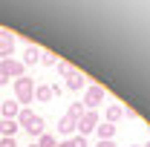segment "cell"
Masks as SVG:
<instances>
[{
  "label": "cell",
  "mask_w": 150,
  "mask_h": 147,
  "mask_svg": "<svg viewBox=\"0 0 150 147\" xmlns=\"http://www.w3.org/2000/svg\"><path fill=\"white\" fill-rule=\"evenodd\" d=\"M12 92H15V101H18L20 107H29L35 101V81L23 75L18 81H12Z\"/></svg>",
  "instance_id": "1"
},
{
  "label": "cell",
  "mask_w": 150,
  "mask_h": 147,
  "mask_svg": "<svg viewBox=\"0 0 150 147\" xmlns=\"http://www.w3.org/2000/svg\"><path fill=\"white\" fill-rule=\"evenodd\" d=\"M98 121H101V118H98V110H87L84 115H81V118H78V127H75V133L87 139L90 133H95V127H98Z\"/></svg>",
  "instance_id": "2"
},
{
  "label": "cell",
  "mask_w": 150,
  "mask_h": 147,
  "mask_svg": "<svg viewBox=\"0 0 150 147\" xmlns=\"http://www.w3.org/2000/svg\"><path fill=\"white\" fill-rule=\"evenodd\" d=\"M81 104H84V110H98V107L104 104V87H95V84H93V87H87Z\"/></svg>",
  "instance_id": "3"
},
{
  "label": "cell",
  "mask_w": 150,
  "mask_h": 147,
  "mask_svg": "<svg viewBox=\"0 0 150 147\" xmlns=\"http://www.w3.org/2000/svg\"><path fill=\"white\" fill-rule=\"evenodd\" d=\"M0 72H6L9 78H23V72H26V66H23V61H15V58H3L0 61Z\"/></svg>",
  "instance_id": "4"
},
{
  "label": "cell",
  "mask_w": 150,
  "mask_h": 147,
  "mask_svg": "<svg viewBox=\"0 0 150 147\" xmlns=\"http://www.w3.org/2000/svg\"><path fill=\"white\" fill-rule=\"evenodd\" d=\"M15 35L9 32V29H0V61L3 58H12V52H15Z\"/></svg>",
  "instance_id": "5"
},
{
  "label": "cell",
  "mask_w": 150,
  "mask_h": 147,
  "mask_svg": "<svg viewBox=\"0 0 150 147\" xmlns=\"http://www.w3.org/2000/svg\"><path fill=\"white\" fill-rule=\"evenodd\" d=\"M75 127H78V118H72L69 112H67V115H61V121H58V133H61V136H72Z\"/></svg>",
  "instance_id": "6"
},
{
  "label": "cell",
  "mask_w": 150,
  "mask_h": 147,
  "mask_svg": "<svg viewBox=\"0 0 150 147\" xmlns=\"http://www.w3.org/2000/svg\"><path fill=\"white\" fill-rule=\"evenodd\" d=\"M95 136H98V141H112V139H115V124L98 121V127H95Z\"/></svg>",
  "instance_id": "7"
},
{
  "label": "cell",
  "mask_w": 150,
  "mask_h": 147,
  "mask_svg": "<svg viewBox=\"0 0 150 147\" xmlns=\"http://www.w3.org/2000/svg\"><path fill=\"white\" fill-rule=\"evenodd\" d=\"M18 121H15V118H0V136H3V139H15V136H18Z\"/></svg>",
  "instance_id": "8"
},
{
  "label": "cell",
  "mask_w": 150,
  "mask_h": 147,
  "mask_svg": "<svg viewBox=\"0 0 150 147\" xmlns=\"http://www.w3.org/2000/svg\"><path fill=\"white\" fill-rule=\"evenodd\" d=\"M18 112H20V104L12 101V98L0 104V118H18Z\"/></svg>",
  "instance_id": "9"
},
{
  "label": "cell",
  "mask_w": 150,
  "mask_h": 147,
  "mask_svg": "<svg viewBox=\"0 0 150 147\" xmlns=\"http://www.w3.org/2000/svg\"><path fill=\"white\" fill-rule=\"evenodd\" d=\"M26 133L32 136V141H35V139H40V136L46 133V121H43V115H35V121L29 124V130H26Z\"/></svg>",
  "instance_id": "10"
},
{
  "label": "cell",
  "mask_w": 150,
  "mask_h": 147,
  "mask_svg": "<svg viewBox=\"0 0 150 147\" xmlns=\"http://www.w3.org/2000/svg\"><path fill=\"white\" fill-rule=\"evenodd\" d=\"M40 52H43V49H38V46H26V52H23V66L40 64Z\"/></svg>",
  "instance_id": "11"
},
{
  "label": "cell",
  "mask_w": 150,
  "mask_h": 147,
  "mask_svg": "<svg viewBox=\"0 0 150 147\" xmlns=\"http://www.w3.org/2000/svg\"><path fill=\"white\" fill-rule=\"evenodd\" d=\"M84 84H87V78L78 72V69L67 78V90H72V92H81V90H84Z\"/></svg>",
  "instance_id": "12"
},
{
  "label": "cell",
  "mask_w": 150,
  "mask_h": 147,
  "mask_svg": "<svg viewBox=\"0 0 150 147\" xmlns=\"http://www.w3.org/2000/svg\"><path fill=\"white\" fill-rule=\"evenodd\" d=\"M35 98L40 104H49L52 101V87L49 84H35Z\"/></svg>",
  "instance_id": "13"
},
{
  "label": "cell",
  "mask_w": 150,
  "mask_h": 147,
  "mask_svg": "<svg viewBox=\"0 0 150 147\" xmlns=\"http://www.w3.org/2000/svg\"><path fill=\"white\" fill-rule=\"evenodd\" d=\"M121 115H124V107H118V104H107V110H104V118H107V124H115Z\"/></svg>",
  "instance_id": "14"
},
{
  "label": "cell",
  "mask_w": 150,
  "mask_h": 147,
  "mask_svg": "<svg viewBox=\"0 0 150 147\" xmlns=\"http://www.w3.org/2000/svg\"><path fill=\"white\" fill-rule=\"evenodd\" d=\"M40 64L43 66H58V55L55 52H40Z\"/></svg>",
  "instance_id": "15"
},
{
  "label": "cell",
  "mask_w": 150,
  "mask_h": 147,
  "mask_svg": "<svg viewBox=\"0 0 150 147\" xmlns=\"http://www.w3.org/2000/svg\"><path fill=\"white\" fill-rule=\"evenodd\" d=\"M38 147H58V139L49 136V133H43V136L38 139Z\"/></svg>",
  "instance_id": "16"
},
{
  "label": "cell",
  "mask_w": 150,
  "mask_h": 147,
  "mask_svg": "<svg viewBox=\"0 0 150 147\" xmlns=\"http://www.w3.org/2000/svg\"><path fill=\"white\" fill-rule=\"evenodd\" d=\"M67 112H69L72 118H81L87 110H84V104H81V101H75V104H69V110H67Z\"/></svg>",
  "instance_id": "17"
},
{
  "label": "cell",
  "mask_w": 150,
  "mask_h": 147,
  "mask_svg": "<svg viewBox=\"0 0 150 147\" xmlns=\"http://www.w3.org/2000/svg\"><path fill=\"white\" fill-rule=\"evenodd\" d=\"M58 72L64 75V78H69L75 69H72V64H67V61H58Z\"/></svg>",
  "instance_id": "18"
},
{
  "label": "cell",
  "mask_w": 150,
  "mask_h": 147,
  "mask_svg": "<svg viewBox=\"0 0 150 147\" xmlns=\"http://www.w3.org/2000/svg\"><path fill=\"white\" fill-rule=\"evenodd\" d=\"M69 144H72V147H90L84 136H75V139H69Z\"/></svg>",
  "instance_id": "19"
},
{
  "label": "cell",
  "mask_w": 150,
  "mask_h": 147,
  "mask_svg": "<svg viewBox=\"0 0 150 147\" xmlns=\"http://www.w3.org/2000/svg\"><path fill=\"white\" fill-rule=\"evenodd\" d=\"M0 147H18L15 139H0Z\"/></svg>",
  "instance_id": "20"
},
{
  "label": "cell",
  "mask_w": 150,
  "mask_h": 147,
  "mask_svg": "<svg viewBox=\"0 0 150 147\" xmlns=\"http://www.w3.org/2000/svg\"><path fill=\"white\" fill-rule=\"evenodd\" d=\"M6 84H12V78H9L6 72H0V87H6Z\"/></svg>",
  "instance_id": "21"
},
{
  "label": "cell",
  "mask_w": 150,
  "mask_h": 147,
  "mask_svg": "<svg viewBox=\"0 0 150 147\" xmlns=\"http://www.w3.org/2000/svg\"><path fill=\"white\" fill-rule=\"evenodd\" d=\"M95 147H115V141H98Z\"/></svg>",
  "instance_id": "22"
},
{
  "label": "cell",
  "mask_w": 150,
  "mask_h": 147,
  "mask_svg": "<svg viewBox=\"0 0 150 147\" xmlns=\"http://www.w3.org/2000/svg\"><path fill=\"white\" fill-rule=\"evenodd\" d=\"M58 147H72V144H69V139H67V141H58Z\"/></svg>",
  "instance_id": "23"
},
{
  "label": "cell",
  "mask_w": 150,
  "mask_h": 147,
  "mask_svg": "<svg viewBox=\"0 0 150 147\" xmlns=\"http://www.w3.org/2000/svg\"><path fill=\"white\" fill-rule=\"evenodd\" d=\"M29 147H38V144H35V141H32V144H29Z\"/></svg>",
  "instance_id": "24"
},
{
  "label": "cell",
  "mask_w": 150,
  "mask_h": 147,
  "mask_svg": "<svg viewBox=\"0 0 150 147\" xmlns=\"http://www.w3.org/2000/svg\"><path fill=\"white\" fill-rule=\"evenodd\" d=\"M130 147H142V144H130Z\"/></svg>",
  "instance_id": "25"
},
{
  "label": "cell",
  "mask_w": 150,
  "mask_h": 147,
  "mask_svg": "<svg viewBox=\"0 0 150 147\" xmlns=\"http://www.w3.org/2000/svg\"><path fill=\"white\" fill-rule=\"evenodd\" d=\"M144 147H150V139H147V144H144Z\"/></svg>",
  "instance_id": "26"
}]
</instances>
